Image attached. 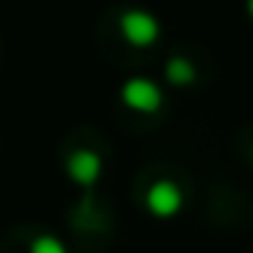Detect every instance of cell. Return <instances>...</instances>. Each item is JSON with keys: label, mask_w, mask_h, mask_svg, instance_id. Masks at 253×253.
<instances>
[{"label": "cell", "mask_w": 253, "mask_h": 253, "mask_svg": "<svg viewBox=\"0 0 253 253\" xmlns=\"http://www.w3.org/2000/svg\"><path fill=\"white\" fill-rule=\"evenodd\" d=\"M119 30L125 36V42L134 45V48H149L158 42L161 36V24L155 21V15L143 12V9H128V12H122L119 18Z\"/></svg>", "instance_id": "obj_1"}, {"label": "cell", "mask_w": 253, "mask_h": 253, "mask_svg": "<svg viewBox=\"0 0 253 253\" xmlns=\"http://www.w3.org/2000/svg\"><path fill=\"white\" fill-rule=\"evenodd\" d=\"M119 95H122V104L125 107H131L137 113H155L164 104L161 89L149 78H131V81H125V86H122Z\"/></svg>", "instance_id": "obj_2"}, {"label": "cell", "mask_w": 253, "mask_h": 253, "mask_svg": "<svg viewBox=\"0 0 253 253\" xmlns=\"http://www.w3.org/2000/svg\"><path fill=\"white\" fill-rule=\"evenodd\" d=\"M182 203H185V197H182L179 185L170 182V179H161V182H155L146 191V206H149V211L155 217H173V214H179Z\"/></svg>", "instance_id": "obj_3"}, {"label": "cell", "mask_w": 253, "mask_h": 253, "mask_svg": "<svg viewBox=\"0 0 253 253\" xmlns=\"http://www.w3.org/2000/svg\"><path fill=\"white\" fill-rule=\"evenodd\" d=\"M69 176H72L78 185H84V188L95 185L98 176H101V158H98L95 152H89V149H78V152L69 158Z\"/></svg>", "instance_id": "obj_4"}, {"label": "cell", "mask_w": 253, "mask_h": 253, "mask_svg": "<svg viewBox=\"0 0 253 253\" xmlns=\"http://www.w3.org/2000/svg\"><path fill=\"white\" fill-rule=\"evenodd\" d=\"M194 78H197L194 63H188L185 57H173V60L167 63V81H170V84L188 86V84H194Z\"/></svg>", "instance_id": "obj_5"}, {"label": "cell", "mask_w": 253, "mask_h": 253, "mask_svg": "<svg viewBox=\"0 0 253 253\" xmlns=\"http://www.w3.org/2000/svg\"><path fill=\"white\" fill-rule=\"evenodd\" d=\"M30 253H66L63 241L54 238V235H39L33 244H30Z\"/></svg>", "instance_id": "obj_6"}, {"label": "cell", "mask_w": 253, "mask_h": 253, "mask_svg": "<svg viewBox=\"0 0 253 253\" xmlns=\"http://www.w3.org/2000/svg\"><path fill=\"white\" fill-rule=\"evenodd\" d=\"M247 9H250V15H253V0H247Z\"/></svg>", "instance_id": "obj_7"}]
</instances>
